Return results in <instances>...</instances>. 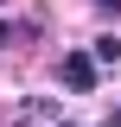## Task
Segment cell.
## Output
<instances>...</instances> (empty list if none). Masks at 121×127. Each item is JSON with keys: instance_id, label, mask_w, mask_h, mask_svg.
<instances>
[{"instance_id": "cell-1", "label": "cell", "mask_w": 121, "mask_h": 127, "mask_svg": "<svg viewBox=\"0 0 121 127\" xmlns=\"http://www.w3.org/2000/svg\"><path fill=\"white\" fill-rule=\"evenodd\" d=\"M64 83H70V89H96V57L89 51H70V57H64Z\"/></svg>"}, {"instance_id": "cell-4", "label": "cell", "mask_w": 121, "mask_h": 127, "mask_svg": "<svg viewBox=\"0 0 121 127\" xmlns=\"http://www.w3.org/2000/svg\"><path fill=\"white\" fill-rule=\"evenodd\" d=\"M0 45H6V26H0Z\"/></svg>"}, {"instance_id": "cell-3", "label": "cell", "mask_w": 121, "mask_h": 127, "mask_svg": "<svg viewBox=\"0 0 121 127\" xmlns=\"http://www.w3.org/2000/svg\"><path fill=\"white\" fill-rule=\"evenodd\" d=\"M102 6H108V13H121V0H102Z\"/></svg>"}, {"instance_id": "cell-2", "label": "cell", "mask_w": 121, "mask_h": 127, "mask_svg": "<svg viewBox=\"0 0 121 127\" xmlns=\"http://www.w3.org/2000/svg\"><path fill=\"white\" fill-rule=\"evenodd\" d=\"M89 57H96V64H121V45H115V38H96Z\"/></svg>"}]
</instances>
